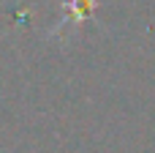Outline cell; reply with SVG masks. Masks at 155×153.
<instances>
[{
	"label": "cell",
	"mask_w": 155,
	"mask_h": 153,
	"mask_svg": "<svg viewBox=\"0 0 155 153\" xmlns=\"http://www.w3.org/2000/svg\"><path fill=\"white\" fill-rule=\"evenodd\" d=\"M98 5V0H65V11H68V25H82L84 19H90L93 8Z\"/></svg>",
	"instance_id": "6da1fadb"
}]
</instances>
